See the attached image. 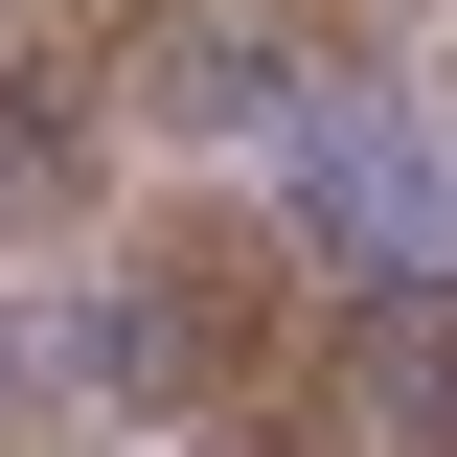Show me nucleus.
Here are the masks:
<instances>
[{
  "mask_svg": "<svg viewBox=\"0 0 457 457\" xmlns=\"http://www.w3.org/2000/svg\"><path fill=\"white\" fill-rule=\"evenodd\" d=\"M183 457H457V297H320V343Z\"/></svg>",
  "mask_w": 457,
  "mask_h": 457,
  "instance_id": "obj_1",
  "label": "nucleus"
}]
</instances>
